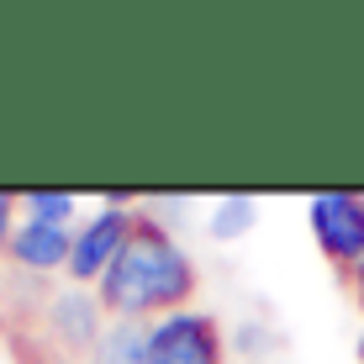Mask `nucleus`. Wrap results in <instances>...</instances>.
Returning a JSON list of instances; mask_svg holds the SVG:
<instances>
[{
    "mask_svg": "<svg viewBox=\"0 0 364 364\" xmlns=\"http://www.w3.org/2000/svg\"><path fill=\"white\" fill-rule=\"evenodd\" d=\"M200 274L191 264L174 232L164 228L159 217H143L132 232V243L122 248V259L106 269V280L95 285L100 306L111 317H132V322H148V317H169V311H185L196 296Z\"/></svg>",
    "mask_w": 364,
    "mask_h": 364,
    "instance_id": "f257e3e1",
    "label": "nucleus"
},
{
    "mask_svg": "<svg viewBox=\"0 0 364 364\" xmlns=\"http://www.w3.org/2000/svg\"><path fill=\"white\" fill-rule=\"evenodd\" d=\"M137 222H143V217L127 206V196H122V191L100 196V211L74 228V254H69V269L64 274L74 285H100V280H106V269L122 259V248L132 243Z\"/></svg>",
    "mask_w": 364,
    "mask_h": 364,
    "instance_id": "f03ea898",
    "label": "nucleus"
},
{
    "mask_svg": "<svg viewBox=\"0 0 364 364\" xmlns=\"http://www.w3.org/2000/svg\"><path fill=\"white\" fill-rule=\"evenodd\" d=\"M306 228H311L322 259L333 269H354L364 259V196H354V191L311 196L306 200Z\"/></svg>",
    "mask_w": 364,
    "mask_h": 364,
    "instance_id": "7ed1b4c3",
    "label": "nucleus"
},
{
    "mask_svg": "<svg viewBox=\"0 0 364 364\" xmlns=\"http://www.w3.org/2000/svg\"><path fill=\"white\" fill-rule=\"evenodd\" d=\"M148 364H222V328L211 311H169L148 322Z\"/></svg>",
    "mask_w": 364,
    "mask_h": 364,
    "instance_id": "20e7f679",
    "label": "nucleus"
},
{
    "mask_svg": "<svg viewBox=\"0 0 364 364\" xmlns=\"http://www.w3.org/2000/svg\"><path fill=\"white\" fill-rule=\"evenodd\" d=\"M48 328H53L58 348H95L111 322H106V306H100L95 291L69 285V291L48 296Z\"/></svg>",
    "mask_w": 364,
    "mask_h": 364,
    "instance_id": "39448f33",
    "label": "nucleus"
},
{
    "mask_svg": "<svg viewBox=\"0 0 364 364\" xmlns=\"http://www.w3.org/2000/svg\"><path fill=\"white\" fill-rule=\"evenodd\" d=\"M69 254H74V228H48V222H27L21 217L16 237H11V264L27 269V274L69 269Z\"/></svg>",
    "mask_w": 364,
    "mask_h": 364,
    "instance_id": "423d86ee",
    "label": "nucleus"
},
{
    "mask_svg": "<svg viewBox=\"0 0 364 364\" xmlns=\"http://www.w3.org/2000/svg\"><path fill=\"white\" fill-rule=\"evenodd\" d=\"M95 364H148V322H132V317H117L100 343L90 348Z\"/></svg>",
    "mask_w": 364,
    "mask_h": 364,
    "instance_id": "0eeeda50",
    "label": "nucleus"
},
{
    "mask_svg": "<svg viewBox=\"0 0 364 364\" xmlns=\"http://www.w3.org/2000/svg\"><path fill=\"white\" fill-rule=\"evenodd\" d=\"M254 217H259V200L237 191V196H222L217 206H211V222H206V228H211L217 243H228V237H243L248 228H254Z\"/></svg>",
    "mask_w": 364,
    "mask_h": 364,
    "instance_id": "6e6552de",
    "label": "nucleus"
},
{
    "mask_svg": "<svg viewBox=\"0 0 364 364\" xmlns=\"http://www.w3.org/2000/svg\"><path fill=\"white\" fill-rule=\"evenodd\" d=\"M21 211H27V222L69 228V217H74V196H69V191H27V196H21Z\"/></svg>",
    "mask_w": 364,
    "mask_h": 364,
    "instance_id": "1a4fd4ad",
    "label": "nucleus"
},
{
    "mask_svg": "<svg viewBox=\"0 0 364 364\" xmlns=\"http://www.w3.org/2000/svg\"><path fill=\"white\" fill-rule=\"evenodd\" d=\"M16 196L11 191H0V254H11V237H16Z\"/></svg>",
    "mask_w": 364,
    "mask_h": 364,
    "instance_id": "9d476101",
    "label": "nucleus"
},
{
    "mask_svg": "<svg viewBox=\"0 0 364 364\" xmlns=\"http://www.w3.org/2000/svg\"><path fill=\"white\" fill-rule=\"evenodd\" d=\"M348 285H354V301H359V306H364V259H359V264H354V269H348Z\"/></svg>",
    "mask_w": 364,
    "mask_h": 364,
    "instance_id": "9b49d317",
    "label": "nucleus"
},
{
    "mask_svg": "<svg viewBox=\"0 0 364 364\" xmlns=\"http://www.w3.org/2000/svg\"><path fill=\"white\" fill-rule=\"evenodd\" d=\"M359 364H364V333H359Z\"/></svg>",
    "mask_w": 364,
    "mask_h": 364,
    "instance_id": "f8f14e48",
    "label": "nucleus"
}]
</instances>
